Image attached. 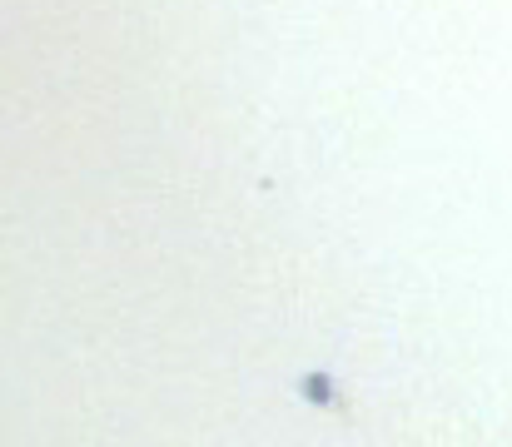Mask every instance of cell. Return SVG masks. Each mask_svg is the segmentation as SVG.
Wrapping results in <instances>:
<instances>
[{"instance_id":"1","label":"cell","mask_w":512,"mask_h":447,"mask_svg":"<svg viewBox=\"0 0 512 447\" xmlns=\"http://www.w3.org/2000/svg\"><path fill=\"white\" fill-rule=\"evenodd\" d=\"M299 393H304V403H314V408H334V403H339V388H334L329 373H304V378H299Z\"/></svg>"}]
</instances>
